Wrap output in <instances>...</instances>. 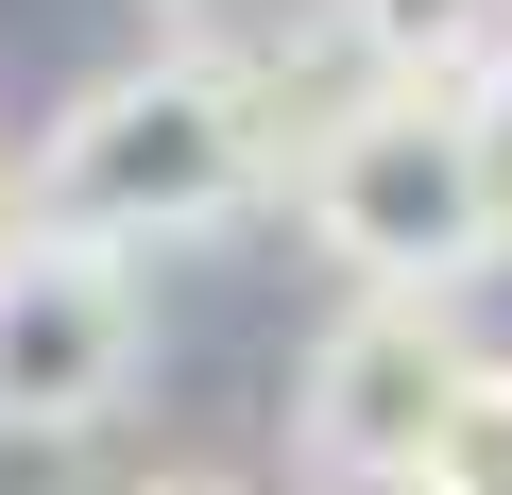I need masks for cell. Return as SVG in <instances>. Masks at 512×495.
<instances>
[{
  "label": "cell",
  "instance_id": "obj_1",
  "mask_svg": "<svg viewBox=\"0 0 512 495\" xmlns=\"http://www.w3.org/2000/svg\"><path fill=\"white\" fill-rule=\"evenodd\" d=\"M291 171V120H274V69L256 52H137L103 86H69V120L35 137L18 171V222L35 239H103V257H154V239H205L239 222L256 188Z\"/></svg>",
  "mask_w": 512,
  "mask_h": 495
},
{
  "label": "cell",
  "instance_id": "obj_2",
  "mask_svg": "<svg viewBox=\"0 0 512 495\" xmlns=\"http://www.w3.org/2000/svg\"><path fill=\"white\" fill-rule=\"evenodd\" d=\"M291 205L342 291L461 308L512 257V86H359L291 154Z\"/></svg>",
  "mask_w": 512,
  "mask_h": 495
},
{
  "label": "cell",
  "instance_id": "obj_3",
  "mask_svg": "<svg viewBox=\"0 0 512 495\" xmlns=\"http://www.w3.org/2000/svg\"><path fill=\"white\" fill-rule=\"evenodd\" d=\"M461 376H478V342H461L444 308L342 291V325L291 359V461L342 478V495H410L427 444H444V410H461Z\"/></svg>",
  "mask_w": 512,
  "mask_h": 495
},
{
  "label": "cell",
  "instance_id": "obj_4",
  "mask_svg": "<svg viewBox=\"0 0 512 495\" xmlns=\"http://www.w3.org/2000/svg\"><path fill=\"white\" fill-rule=\"evenodd\" d=\"M154 376V291L103 239H0V444H86Z\"/></svg>",
  "mask_w": 512,
  "mask_h": 495
},
{
  "label": "cell",
  "instance_id": "obj_5",
  "mask_svg": "<svg viewBox=\"0 0 512 495\" xmlns=\"http://www.w3.org/2000/svg\"><path fill=\"white\" fill-rule=\"evenodd\" d=\"M376 86H512V0H325Z\"/></svg>",
  "mask_w": 512,
  "mask_h": 495
},
{
  "label": "cell",
  "instance_id": "obj_6",
  "mask_svg": "<svg viewBox=\"0 0 512 495\" xmlns=\"http://www.w3.org/2000/svg\"><path fill=\"white\" fill-rule=\"evenodd\" d=\"M410 495H512V359H478L461 376V410H444V444H427V478Z\"/></svg>",
  "mask_w": 512,
  "mask_h": 495
},
{
  "label": "cell",
  "instance_id": "obj_7",
  "mask_svg": "<svg viewBox=\"0 0 512 495\" xmlns=\"http://www.w3.org/2000/svg\"><path fill=\"white\" fill-rule=\"evenodd\" d=\"M154 18H171L188 52H256V35H274V18H291V0H154Z\"/></svg>",
  "mask_w": 512,
  "mask_h": 495
},
{
  "label": "cell",
  "instance_id": "obj_8",
  "mask_svg": "<svg viewBox=\"0 0 512 495\" xmlns=\"http://www.w3.org/2000/svg\"><path fill=\"white\" fill-rule=\"evenodd\" d=\"M137 495H222V478H137Z\"/></svg>",
  "mask_w": 512,
  "mask_h": 495
},
{
  "label": "cell",
  "instance_id": "obj_9",
  "mask_svg": "<svg viewBox=\"0 0 512 495\" xmlns=\"http://www.w3.org/2000/svg\"><path fill=\"white\" fill-rule=\"evenodd\" d=\"M0 239H18V171H0Z\"/></svg>",
  "mask_w": 512,
  "mask_h": 495
}]
</instances>
